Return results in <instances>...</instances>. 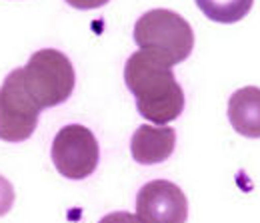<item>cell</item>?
<instances>
[{"label":"cell","instance_id":"obj_5","mask_svg":"<svg viewBox=\"0 0 260 223\" xmlns=\"http://www.w3.org/2000/svg\"><path fill=\"white\" fill-rule=\"evenodd\" d=\"M50 156L54 167L66 180H84L98 167L100 148L88 127L70 124L54 136Z\"/></svg>","mask_w":260,"mask_h":223},{"label":"cell","instance_id":"obj_11","mask_svg":"<svg viewBox=\"0 0 260 223\" xmlns=\"http://www.w3.org/2000/svg\"><path fill=\"white\" fill-rule=\"evenodd\" d=\"M98 223H144V221L138 215L128 213V211H114V213L104 215Z\"/></svg>","mask_w":260,"mask_h":223},{"label":"cell","instance_id":"obj_3","mask_svg":"<svg viewBox=\"0 0 260 223\" xmlns=\"http://www.w3.org/2000/svg\"><path fill=\"white\" fill-rule=\"evenodd\" d=\"M20 72L26 92L40 110L64 104L76 84V74L68 56L54 48L34 52Z\"/></svg>","mask_w":260,"mask_h":223},{"label":"cell","instance_id":"obj_12","mask_svg":"<svg viewBox=\"0 0 260 223\" xmlns=\"http://www.w3.org/2000/svg\"><path fill=\"white\" fill-rule=\"evenodd\" d=\"M72 8H78V10H92V8H100L104 6L108 0H66Z\"/></svg>","mask_w":260,"mask_h":223},{"label":"cell","instance_id":"obj_2","mask_svg":"<svg viewBox=\"0 0 260 223\" xmlns=\"http://www.w3.org/2000/svg\"><path fill=\"white\" fill-rule=\"evenodd\" d=\"M134 42L166 66L184 62L194 48V32L176 12L154 8L144 12L134 24Z\"/></svg>","mask_w":260,"mask_h":223},{"label":"cell","instance_id":"obj_8","mask_svg":"<svg viewBox=\"0 0 260 223\" xmlns=\"http://www.w3.org/2000/svg\"><path fill=\"white\" fill-rule=\"evenodd\" d=\"M228 120L244 138H260V88L246 86L228 100Z\"/></svg>","mask_w":260,"mask_h":223},{"label":"cell","instance_id":"obj_9","mask_svg":"<svg viewBox=\"0 0 260 223\" xmlns=\"http://www.w3.org/2000/svg\"><path fill=\"white\" fill-rule=\"evenodd\" d=\"M252 4L254 0H196V6L202 10V14L208 20L220 24H234L242 20L250 12Z\"/></svg>","mask_w":260,"mask_h":223},{"label":"cell","instance_id":"obj_1","mask_svg":"<svg viewBox=\"0 0 260 223\" xmlns=\"http://www.w3.org/2000/svg\"><path fill=\"white\" fill-rule=\"evenodd\" d=\"M124 82L144 120L166 126L182 114V86L176 82L172 68L152 54L144 50L134 52L124 66Z\"/></svg>","mask_w":260,"mask_h":223},{"label":"cell","instance_id":"obj_7","mask_svg":"<svg viewBox=\"0 0 260 223\" xmlns=\"http://www.w3.org/2000/svg\"><path fill=\"white\" fill-rule=\"evenodd\" d=\"M176 131L166 126H140L130 138V154L142 165L162 163L174 152Z\"/></svg>","mask_w":260,"mask_h":223},{"label":"cell","instance_id":"obj_6","mask_svg":"<svg viewBox=\"0 0 260 223\" xmlns=\"http://www.w3.org/2000/svg\"><path fill=\"white\" fill-rule=\"evenodd\" d=\"M136 215L144 223H186V195L172 182H148L136 195Z\"/></svg>","mask_w":260,"mask_h":223},{"label":"cell","instance_id":"obj_4","mask_svg":"<svg viewBox=\"0 0 260 223\" xmlns=\"http://www.w3.org/2000/svg\"><path fill=\"white\" fill-rule=\"evenodd\" d=\"M40 108L26 92L20 68L12 70L0 86V140L18 144L34 133Z\"/></svg>","mask_w":260,"mask_h":223},{"label":"cell","instance_id":"obj_10","mask_svg":"<svg viewBox=\"0 0 260 223\" xmlns=\"http://www.w3.org/2000/svg\"><path fill=\"white\" fill-rule=\"evenodd\" d=\"M12 203H14V188L6 177L0 175V217L10 211Z\"/></svg>","mask_w":260,"mask_h":223}]
</instances>
